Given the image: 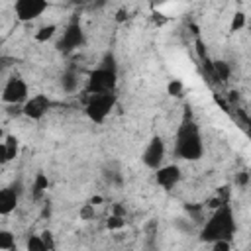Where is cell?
Segmentation results:
<instances>
[{"label": "cell", "mask_w": 251, "mask_h": 251, "mask_svg": "<svg viewBox=\"0 0 251 251\" xmlns=\"http://www.w3.org/2000/svg\"><path fill=\"white\" fill-rule=\"evenodd\" d=\"M175 155L182 161H196L204 155V141L200 127L192 120H184L175 135Z\"/></svg>", "instance_id": "1"}, {"label": "cell", "mask_w": 251, "mask_h": 251, "mask_svg": "<svg viewBox=\"0 0 251 251\" xmlns=\"http://www.w3.org/2000/svg\"><path fill=\"white\" fill-rule=\"evenodd\" d=\"M55 33H57V25H55V24H49V25H43V27L37 29L35 39H37L39 43H45V41H49Z\"/></svg>", "instance_id": "14"}, {"label": "cell", "mask_w": 251, "mask_h": 251, "mask_svg": "<svg viewBox=\"0 0 251 251\" xmlns=\"http://www.w3.org/2000/svg\"><path fill=\"white\" fill-rule=\"evenodd\" d=\"M243 27H245V14H243V12H235V16L231 18L229 29H231V31H239V29H243Z\"/></svg>", "instance_id": "20"}, {"label": "cell", "mask_w": 251, "mask_h": 251, "mask_svg": "<svg viewBox=\"0 0 251 251\" xmlns=\"http://www.w3.org/2000/svg\"><path fill=\"white\" fill-rule=\"evenodd\" d=\"M124 226H126V218H124V216H120V214H112V216L106 220V227H108L110 231L122 229Z\"/></svg>", "instance_id": "16"}, {"label": "cell", "mask_w": 251, "mask_h": 251, "mask_svg": "<svg viewBox=\"0 0 251 251\" xmlns=\"http://www.w3.org/2000/svg\"><path fill=\"white\" fill-rule=\"evenodd\" d=\"M141 161L151 171H155L163 165V161H165V141L159 135L149 139V143L145 145V149L141 153Z\"/></svg>", "instance_id": "8"}, {"label": "cell", "mask_w": 251, "mask_h": 251, "mask_svg": "<svg viewBox=\"0 0 251 251\" xmlns=\"http://www.w3.org/2000/svg\"><path fill=\"white\" fill-rule=\"evenodd\" d=\"M53 102L47 94L39 92V94H33V96H27V100L22 104V116H25L27 120H33V122H39L47 116V112L51 110Z\"/></svg>", "instance_id": "6"}, {"label": "cell", "mask_w": 251, "mask_h": 251, "mask_svg": "<svg viewBox=\"0 0 251 251\" xmlns=\"http://www.w3.org/2000/svg\"><path fill=\"white\" fill-rule=\"evenodd\" d=\"M41 239H43V243H45V247H47V249H55V243H53V235H51V231H43V233H41Z\"/></svg>", "instance_id": "23"}, {"label": "cell", "mask_w": 251, "mask_h": 251, "mask_svg": "<svg viewBox=\"0 0 251 251\" xmlns=\"http://www.w3.org/2000/svg\"><path fill=\"white\" fill-rule=\"evenodd\" d=\"M0 139H4V131L2 129H0Z\"/></svg>", "instance_id": "26"}, {"label": "cell", "mask_w": 251, "mask_h": 251, "mask_svg": "<svg viewBox=\"0 0 251 251\" xmlns=\"http://www.w3.org/2000/svg\"><path fill=\"white\" fill-rule=\"evenodd\" d=\"M29 96V86L27 82L20 76V75H12L6 78L2 92H0V100L8 106H22Z\"/></svg>", "instance_id": "5"}, {"label": "cell", "mask_w": 251, "mask_h": 251, "mask_svg": "<svg viewBox=\"0 0 251 251\" xmlns=\"http://www.w3.org/2000/svg\"><path fill=\"white\" fill-rule=\"evenodd\" d=\"M180 176L182 173L178 165H161L159 169H155V182L165 190H171L173 186H176Z\"/></svg>", "instance_id": "10"}, {"label": "cell", "mask_w": 251, "mask_h": 251, "mask_svg": "<svg viewBox=\"0 0 251 251\" xmlns=\"http://www.w3.org/2000/svg\"><path fill=\"white\" fill-rule=\"evenodd\" d=\"M78 218L84 220V222L94 220V204H92V202H90V204H84V206L78 210Z\"/></svg>", "instance_id": "21"}, {"label": "cell", "mask_w": 251, "mask_h": 251, "mask_svg": "<svg viewBox=\"0 0 251 251\" xmlns=\"http://www.w3.org/2000/svg\"><path fill=\"white\" fill-rule=\"evenodd\" d=\"M233 231H235V218H233V210L231 206L226 202V204H220L216 206L214 214L210 216V220L204 224L202 231H200V237L208 243L216 241V239H231L233 237Z\"/></svg>", "instance_id": "2"}, {"label": "cell", "mask_w": 251, "mask_h": 251, "mask_svg": "<svg viewBox=\"0 0 251 251\" xmlns=\"http://www.w3.org/2000/svg\"><path fill=\"white\" fill-rule=\"evenodd\" d=\"M82 41H84V31H82L80 24H78V22H71V24L63 29V35H61L57 47H59L61 51H73V49L80 47Z\"/></svg>", "instance_id": "9"}, {"label": "cell", "mask_w": 251, "mask_h": 251, "mask_svg": "<svg viewBox=\"0 0 251 251\" xmlns=\"http://www.w3.org/2000/svg\"><path fill=\"white\" fill-rule=\"evenodd\" d=\"M116 106V94L114 92H98V94H90L84 106V114L88 116L90 122L94 124H104L106 118L110 116V112Z\"/></svg>", "instance_id": "4"}, {"label": "cell", "mask_w": 251, "mask_h": 251, "mask_svg": "<svg viewBox=\"0 0 251 251\" xmlns=\"http://www.w3.org/2000/svg\"><path fill=\"white\" fill-rule=\"evenodd\" d=\"M4 147H6V155H8V161H14L16 157H18V153H20V141H18V137H14V135H4Z\"/></svg>", "instance_id": "13"}, {"label": "cell", "mask_w": 251, "mask_h": 251, "mask_svg": "<svg viewBox=\"0 0 251 251\" xmlns=\"http://www.w3.org/2000/svg\"><path fill=\"white\" fill-rule=\"evenodd\" d=\"M45 188H47V176L39 173V175L35 176V182H33V196L39 198V196L45 192Z\"/></svg>", "instance_id": "18"}, {"label": "cell", "mask_w": 251, "mask_h": 251, "mask_svg": "<svg viewBox=\"0 0 251 251\" xmlns=\"http://www.w3.org/2000/svg\"><path fill=\"white\" fill-rule=\"evenodd\" d=\"M6 163H10V161H8V155H6V147L0 141V165H6Z\"/></svg>", "instance_id": "24"}, {"label": "cell", "mask_w": 251, "mask_h": 251, "mask_svg": "<svg viewBox=\"0 0 251 251\" xmlns=\"http://www.w3.org/2000/svg\"><path fill=\"white\" fill-rule=\"evenodd\" d=\"M78 86H80V76H78L76 71L69 69V71H65V73L61 75V88H63L65 92H69V94H71V92H76Z\"/></svg>", "instance_id": "12"}, {"label": "cell", "mask_w": 251, "mask_h": 251, "mask_svg": "<svg viewBox=\"0 0 251 251\" xmlns=\"http://www.w3.org/2000/svg\"><path fill=\"white\" fill-rule=\"evenodd\" d=\"M16 237L10 229H0V249H14Z\"/></svg>", "instance_id": "15"}, {"label": "cell", "mask_w": 251, "mask_h": 251, "mask_svg": "<svg viewBox=\"0 0 251 251\" xmlns=\"http://www.w3.org/2000/svg\"><path fill=\"white\" fill-rule=\"evenodd\" d=\"M25 247H27L29 251H45V249H47L45 243H43V239H41V235H31V237L27 239Z\"/></svg>", "instance_id": "19"}, {"label": "cell", "mask_w": 251, "mask_h": 251, "mask_svg": "<svg viewBox=\"0 0 251 251\" xmlns=\"http://www.w3.org/2000/svg\"><path fill=\"white\" fill-rule=\"evenodd\" d=\"M49 8L47 0H16L14 2V14L20 22H33L45 14Z\"/></svg>", "instance_id": "7"}, {"label": "cell", "mask_w": 251, "mask_h": 251, "mask_svg": "<svg viewBox=\"0 0 251 251\" xmlns=\"http://www.w3.org/2000/svg\"><path fill=\"white\" fill-rule=\"evenodd\" d=\"M210 245L214 251H231V239H216Z\"/></svg>", "instance_id": "22"}, {"label": "cell", "mask_w": 251, "mask_h": 251, "mask_svg": "<svg viewBox=\"0 0 251 251\" xmlns=\"http://www.w3.org/2000/svg\"><path fill=\"white\" fill-rule=\"evenodd\" d=\"M126 18H127V12H126V10H120V12H118V22H124Z\"/></svg>", "instance_id": "25"}, {"label": "cell", "mask_w": 251, "mask_h": 251, "mask_svg": "<svg viewBox=\"0 0 251 251\" xmlns=\"http://www.w3.org/2000/svg\"><path fill=\"white\" fill-rule=\"evenodd\" d=\"M20 202V192L14 186L0 188V216H10Z\"/></svg>", "instance_id": "11"}, {"label": "cell", "mask_w": 251, "mask_h": 251, "mask_svg": "<svg viewBox=\"0 0 251 251\" xmlns=\"http://www.w3.org/2000/svg\"><path fill=\"white\" fill-rule=\"evenodd\" d=\"M118 84V69L114 65V57H106L100 67H96L88 78H86V90L88 94H98V92H114Z\"/></svg>", "instance_id": "3"}, {"label": "cell", "mask_w": 251, "mask_h": 251, "mask_svg": "<svg viewBox=\"0 0 251 251\" xmlns=\"http://www.w3.org/2000/svg\"><path fill=\"white\" fill-rule=\"evenodd\" d=\"M167 92H169L171 96H175V98H180V96L184 94V84H182L180 80L173 78V80L167 84Z\"/></svg>", "instance_id": "17"}]
</instances>
